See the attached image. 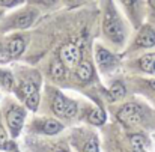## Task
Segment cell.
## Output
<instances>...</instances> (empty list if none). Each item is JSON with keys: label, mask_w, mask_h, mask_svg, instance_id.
I'll return each instance as SVG.
<instances>
[{"label": "cell", "mask_w": 155, "mask_h": 152, "mask_svg": "<svg viewBox=\"0 0 155 152\" xmlns=\"http://www.w3.org/2000/svg\"><path fill=\"white\" fill-rule=\"evenodd\" d=\"M103 30L113 44H124L127 30L113 0H103Z\"/></svg>", "instance_id": "6da1fadb"}, {"label": "cell", "mask_w": 155, "mask_h": 152, "mask_svg": "<svg viewBox=\"0 0 155 152\" xmlns=\"http://www.w3.org/2000/svg\"><path fill=\"white\" fill-rule=\"evenodd\" d=\"M39 15V9L33 5H27L18 11H15L14 14L8 15L2 24H0V30L2 32H8V30H23L27 29L33 24V21L36 20V17Z\"/></svg>", "instance_id": "7a4b0ae2"}, {"label": "cell", "mask_w": 155, "mask_h": 152, "mask_svg": "<svg viewBox=\"0 0 155 152\" xmlns=\"http://www.w3.org/2000/svg\"><path fill=\"white\" fill-rule=\"evenodd\" d=\"M117 117L120 119V122H124L127 125H131V127L140 125L143 122V110L136 102H127L119 108Z\"/></svg>", "instance_id": "3957f363"}, {"label": "cell", "mask_w": 155, "mask_h": 152, "mask_svg": "<svg viewBox=\"0 0 155 152\" xmlns=\"http://www.w3.org/2000/svg\"><path fill=\"white\" fill-rule=\"evenodd\" d=\"M51 107H53V111L57 116H60V117L71 119V117H74L77 114V102L66 98L62 94H56Z\"/></svg>", "instance_id": "277c9868"}, {"label": "cell", "mask_w": 155, "mask_h": 152, "mask_svg": "<svg viewBox=\"0 0 155 152\" xmlns=\"http://www.w3.org/2000/svg\"><path fill=\"white\" fill-rule=\"evenodd\" d=\"M24 117H26V111L24 108L18 107V105H12L8 108L6 111V124H8V128L11 131V134L14 137H17L23 128V124H24Z\"/></svg>", "instance_id": "5b68a950"}, {"label": "cell", "mask_w": 155, "mask_h": 152, "mask_svg": "<svg viewBox=\"0 0 155 152\" xmlns=\"http://www.w3.org/2000/svg\"><path fill=\"white\" fill-rule=\"evenodd\" d=\"M59 57L66 68H77L80 63V48L72 42H66L59 51Z\"/></svg>", "instance_id": "8992f818"}, {"label": "cell", "mask_w": 155, "mask_h": 152, "mask_svg": "<svg viewBox=\"0 0 155 152\" xmlns=\"http://www.w3.org/2000/svg\"><path fill=\"white\" fill-rule=\"evenodd\" d=\"M122 9L125 11V14L131 18V21L134 24H139L142 20V14L145 9V5L142 0H119Z\"/></svg>", "instance_id": "52a82bcc"}, {"label": "cell", "mask_w": 155, "mask_h": 152, "mask_svg": "<svg viewBox=\"0 0 155 152\" xmlns=\"http://www.w3.org/2000/svg\"><path fill=\"white\" fill-rule=\"evenodd\" d=\"M36 130L47 136H53V134L60 133L63 130V125L56 119H42V121L36 122Z\"/></svg>", "instance_id": "ba28073f"}, {"label": "cell", "mask_w": 155, "mask_h": 152, "mask_svg": "<svg viewBox=\"0 0 155 152\" xmlns=\"http://www.w3.org/2000/svg\"><path fill=\"white\" fill-rule=\"evenodd\" d=\"M95 56H97V62H98V65H100V68L103 71H107V69H110V68H113L116 65V57L108 50H105L104 47L98 45Z\"/></svg>", "instance_id": "9c48e42d"}, {"label": "cell", "mask_w": 155, "mask_h": 152, "mask_svg": "<svg viewBox=\"0 0 155 152\" xmlns=\"http://www.w3.org/2000/svg\"><path fill=\"white\" fill-rule=\"evenodd\" d=\"M137 45L143 47V48H149L155 45V30L151 26H145L140 29L139 35H137Z\"/></svg>", "instance_id": "30bf717a"}, {"label": "cell", "mask_w": 155, "mask_h": 152, "mask_svg": "<svg viewBox=\"0 0 155 152\" xmlns=\"http://www.w3.org/2000/svg\"><path fill=\"white\" fill-rule=\"evenodd\" d=\"M26 48V38L23 35H15L8 42V53L11 57H18Z\"/></svg>", "instance_id": "8fae6325"}, {"label": "cell", "mask_w": 155, "mask_h": 152, "mask_svg": "<svg viewBox=\"0 0 155 152\" xmlns=\"http://www.w3.org/2000/svg\"><path fill=\"white\" fill-rule=\"evenodd\" d=\"M75 74L78 77V80L81 81H89L94 77V68L89 62H80L75 68Z\"/></svg>", "instance_id": "7c38bea8"}, {"label": "cell", "mask_w": 155, "mask_h": 152, "mask_svg": "<svg viewBox=\"0 0 155 152\" xmlns=\"http://www.w3.org/2000/svg\"><path fill=\"white\" fill-rule=\"evenodd\" d=\"M36 92H38V84H36L35 81L27 80V81H23L21 86H20V95H21L24 100H26L27 97L36 94Z\"/></svg>", "instance_id": "4fadbf2b"}, {"label": "cell", "mask_w": 155, "mask_h": 152, "mask_svg": "<svg viewBox=\"0 0 155 152\" xmlns=\"http://www.w3.org/2000/svg\"><path fill=\"white\" fill-rule=\"evenodd\" d=\"M87 121L92 124V125H103L104 122H105V114H104V111L101 108H95V110H92L91 113H89V117H87Z\"/></svg>", "instance_id": "5bb4252c"}, {"label": "cell", "mask_w": 155, "mask_h": 152, "mask_svg": "<svg viewBox=\"0 0 155 152\" xmlns=\"http://www.w3.org/2000/svg\"><path fill=\"white\" fill-rule=\"evenodd\" d=\"M125 86L120 83V81H116V83H113L111 84V88H110V95H111V98L113 100H120V98H124L125 97Z\"/></svg>", "instance_id": "9a60e30c"}, {"label": "cell", "mask_w": 155, "mask_h": 152, "mask_svg": "<svg viewBox=\"0 0 155 152\" xmlns=\"http://www.w3.org/2000/svg\"><path fill=\"white\" fill-rule=\"evenodd\" d=\"M50 74H51L53 78H62L63 75H65V65L60 62V60H56V62H53L51 68H50Z\"/></svg>", "instance_id": "2e32d148"}, {"label": "cell", "mask_w": 155, "mask_h": 152, "mask_svg": "<svg viewBox=\"0 0 155 152\" xmlns=\"http://www.w3.org/2000/svg\"><path fill=\"white\" fill-rule=\"evenodd\" d=\"M0 84L6 91H11L14 88V77H12V74L8 72V71H0Z\"/></svg>", "instance_id": "e0dca14e"}, {"label": "cell", "mask_w": 155, "mask_h": 152, "mask_svg": "<svg viewBox=\"0 0 155 152\" xmlns=\"http://www.w3.org/2000/svg\"><path fill=\"white\" fill-rule=\"evenodd\" d=\"M27 3L36 6V8H45V9H51L54 6H57L62 0H26Z\"/></svg>", "instance_id": "ac0fdd59"}, {"label": "cell", "mask_w": 155, "mask_h": 152, "mask_svg": "<svg viewBox=\"0 0 155 152\" xmlns=\"http://www.w3.org/2000/svg\"><path fill=\"white\" fill-rule=\"evenodd\" d=\"M154 59H155V54H146V56H143V57L139 60L140 68H142L143 71H146V72H151V68H152V62H154Z\"/></svg>", "instance_id": "d6986e66"}, {"label": "cell", "mask_w": 155, "mask_h": 152, "mask_svg": "<svg viewBox=\"0 0 155 152\" xmlns=\"http://www.w3.org/2000/svg\"><path fill=\"white\" fill-rule=\"evenodd\" d=\"M26 105H27L30 110H36L38 105H39V92H36V94L27 97V98H26Z\"/></svg>", "instance_id": "ffe728a7"}, {"label": "cell", "mask_w": 155, "mask_h": 152, "mask_svg": "<svg viewBox=\"0 0 155 152\" xmlns=\"http://www.w3.org/2000/svg\"><path fill=\"white\" fill-rule=\"evenodd\" d=\"M131 143H133V146H134V149L137 152H143V148H145V139H143V136H133L131 137Z\"/></svg>", "instance_id": "44dd1931"}, {"label": "cell", "mask_w": 155, "mask_h": 152, "mask_svg": "<svg viewBox=\"0 0 155 152\" xmlns=\"http://www.w3.org/2000/svg\"><path fill=\"white\" fill-rule=\"evenodd\" d=\"M84 152H100V148H98V140H97V137H92V139H89V142H86Z\"/></svg>", "instance_id": "7402d4cb"}, {"label": "cell", "mask_w": 155, "mask_h": 152, "mask_svg": "<svg viewBox=\"0 0 155 152\" xmlns=\"http://www.w3.org/2000/svg\"><path fill=\"white\" fill-rule=\"evenodd\" d=\"M26 0H0V8L8 9V8H15L21 3H24Z\"/></svg>", "instance_id": "603a6c76"}, {"label": "cell", "mask_w": 155, "mask_h": 152, "mask_svg": "<svg viewBox=\"0 0 155 152\" xmlns=\"http://www.w3.org/2000/svg\"><path fill=\"white\" fill-rule=\"evenodd\" d=\"M86 0H62V3L65 5V6H68V8H77V6H80V5H83Z\"/></svg>", "instance_id": "cb8c5ba5"}, {"label": "cell", "mask_w": 155, "mask_h": 152, "mask_svg": "<svg viewBox=\"0 0 155 152\" xmlns=\"http://www.w3.org/2000/svg\"><path fill=\"white\" fill-rule=\"evenodd\" d=\"M6 139H8L6 131H5V128H3V127H0V146H3V145L6 143Z\"/></svg>", "instance_id": "d4e9b609"}, {"label": "cell", "mask_w": 155, "mask_h": 152, "mask_svg": "<svg viewBox=\"0 0 155 152\" xmlns=\"http://www.w3.org/2000/svg\"><path fill=\"white\" fill-rule=\"evenodd\" d=\"M148 5H149V8L155 12V0H148Z\"/></svg>", "instance_id": "484cf974"}, {"label": "cell", "mask_w": 155, "mask_h": 152, "mask_svg": "<svg viewBox=\"0 0 155 152\" xmlns=\"http://www.w3.org/2000/svg\"><path fill=\"white\" fill-rule=\"evenodd\" d=\"M149 86H151V88H152V89L155 91V78H154V80H151V81H149Z\"/></svg>", "instance_id": "4316f807"}, {"label": "cell", "mask_w": 155, "mask_h": 152, "mask_svg": "<svg viewBox=\"0 0 155 152\" xmlns=\"http://www.w3.org/2000/svg\"><path fill=\"white\" fill-rule=\"evenodd\" d=\"M151 74H155V59L152 62V68H151Z\"/></svg>", "instance_id": "83f0119b"}, {"label": "cell", "mask_w": 155, "mask_h": 152, "mask_svg": "<svg viewBox=\"0 0 155 152\" xmlns=\"http://www.w3.org/2000/svg\"><path fill=\"white\" fill-rule=\"evenodd\" d=\"M2 17H3V8H0V20H2Z\"/></svg>", "instance_id": "f1b7e54d"}, {"label": "cell", "mask_w": 155, "mask_h": 152, "mask_svg": "<svg viewBox=\"0 0 155 152\" xmlns=\"http://www.w3.org/2000/svg\"><path fill=\"white\" fill-rule=\"evenodd\" d=\"M2 53H3V45H2V42H0V56H2Z\"/></svg>", "instance_id": "f546056e"}, {"label": "cell", "mask_w": 155, "mask_h": 152, "mask_svg": "<svg viewBox=\"0 0 155 152\" xmlns=\"http://www.w3.org/2000/svg\"><path fill=\"white\" fill-rule=\"evenodd\" d=\"M59 152H65V151H59Z\"/></svg>", "instance_id": "4dcf8cb0"}]
</instances>
